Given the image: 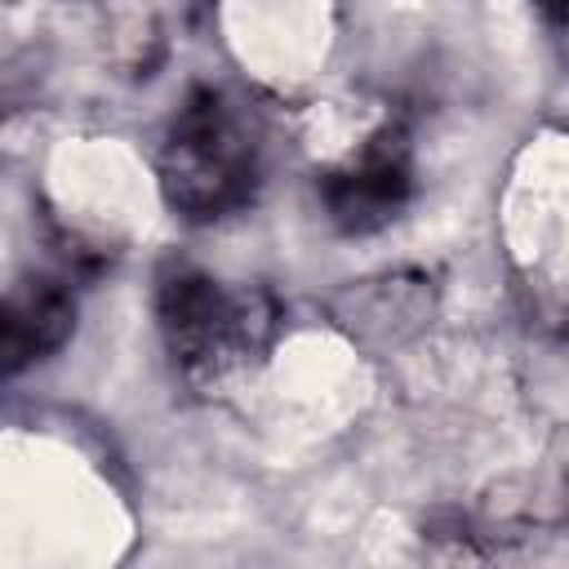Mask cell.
Instances as JSON below:
<instances>
[{
	"label": "cell",
	"mask_w": 569,
	"mask_h": 569,
	"mask_svg": "<svg viewBox=\"0 0 569 569\" xmlns=\"http://www.w3.org/2000/svg\"><path fill=\"white\" fill-rule=\"evenodd\" d=\"M258 160L262 129L253 111L240 98L200 84L169 120L160 147V191L182 218L213 222L249 204L262 169Z\"/></svg>",
	"instance_id": "6da1fadb"
},
{
	"label": "cell",
	"mask_w": 569,
	"mask_h": 569,
	"mask_svg": "<svg viewBox=\"0 0 569 569\" xmlns=\"http://www.w3.org/2000/svg\"><path fill=\"white\" fill-rule=\"evenodd\" d=\"M156 316L169 356L196 373L218 378L258 356L276 333V307L258 289H222L200 267H164L156 280Z\"/></svg>",
	"instance_id": "7a4b0ae2"
},
{
	"label": "cell",
	"mask_w": 569,
	"mask_h": 569,
	"mask_svg": "<svg viewBox=\"0 0 569 569\" xmlns=\"http://www.w3.org/2000/svg\"><path fill=\"white\" fill-rule=\"evenodd\" d=\"M320 196H325L329 218L347 236H369V231L387 227L391 218H400V209L413 196L409 133L400 124H382L360 147V156H351L347 164H338V169L325 173Z\"/></svg>",
	"instance_id": "3957f363"
},
{
	"label": "cell",
	"mask_w": 569,
	"mask_h": 569,
	"mask_svg": "<svg viewBox=\"0 0 569 569\" xmlns=\"http://www.w3.org/2000/svg\"><path fill=\"white\" fill-rule=\"evenodd\" d=\"M76 329V298L53 276H31L9 289L0 316V369L13 378L36 360H49Z\"/></svg>",
	"instance_id": "277c9868"
},
{
	"label": "cell",
	"mask_w": 569,
	"mask_h": 569,
	"mask_svg": "<svg viewBox=\"0 0 569 569\" xmlns=\"http://www.w3.org/2000/svg\"><path fill=\"white\" fill-rule=\"evenodd\" d=\"M342 325L356 338L369 342H400L409 333H418L431 316V289L422 276H382V280H365L356 284L342 307H338Z\"/></svg>",
	"instance_id": "5b68a950"
},
{
	"label": "cell",
	"mask_w": 569,
	"mask_h": 569,
	"mask_svg": "<svg viewBox=\"0 0 569 569\" xmlns=\"http://www.w3.org/2000/svg\"><path fill=\"white\" fill-rule=\"evenodd\" d=\"M422 538H427V569H489V556H485L480 538L458 516H449L445 525L431 520L422 529Z\"/></svg>",
	"instance_id": "8992f818"
},
{
	"label": "cell",
	"mask_w": 569,
	"mask_h": 569,
	"mask_svg": "<svg viewBox=\"0 0 569 569\" xmlns=\"http://www.w3.org/2000/svg\"><path fill=\"white\" fill-rule=\"evenodd\" d=\"M547 18L556 22V44H560V53L569 62V9H547Z\"/></svg>",
	"instance_id": "52a82bcc"
},
{
	"label": "cell",
	"mask_w": 569,
	"mask_h": 569,
	"mask_svg": "<svg viewBox=\"0 0 569 569\" xmlns=\"http://www.w3.org/2000/svg\"><path fill=\"white\" fill-rule=\"evenodd\" d=\"M565 511H569V476H565Z\"/></svg>",
	"instance_id": "ba28073f"
}]
</instances>
